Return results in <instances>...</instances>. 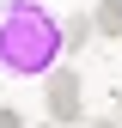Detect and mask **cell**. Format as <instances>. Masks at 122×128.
<instances>
[{
  "label": "cell",
  "mask_w": 122,
  "mask_h": 128,
  "mask_svg": "<svg viewBox=\"0 0 122 128\" xmlns=\"http://www.w3.org/2000/svg\"><path fill=\"white\" fill-rule=\"evenodd\" d=\"M67 55V24L37 0H0V73L6 79H43Z\"/></svg>",
  "instance_id": "6da1fadb"
},
{
  "label": "cell",
  "mask_w": 122,
  "mask_h": 128,
  "mask_svg": "<svg viewBox=\"0 0 122 128\" xmlns=\"http://www.w3.org/2000/svg\"><path fill=\"white\" fill-rule=\"evenodd\" d=\"M43 110H49L55 122H86V98H80V73L73 67H55V73H43Z\"/></svg>",
  "instance_id": "7a4b0ae2"
},
{
  "label": "cell",
  "mask_w": 122,
  "mask_h": 128,
  "mask_svg": "<svg viewBox=\"0 0 122 128\" xmlns=\"http://www.w3.org/2000/svg\"><path fill=\"white\" fill-rule=\"evenodd\" d=\"M98 37H122V0H98Z\"/></svg>",
  "instance_id": "3957f363"
},
{
  "label": "cell",
  "mask_w": 122,
  "mask_h": 128,
  "mask_svg": "<svg viewBox=\"0 0 122 128\" xmlns=\"http://www.w3.org/2000/svg\"><path fill=\"white\" fill-rule=\"evenodd\" d=\"M61 24H67V49H86L92 30H98V18H92V12H73V18H61Z\"/></svg>",
  "instance_id": "277c9868"
},
{
  "label": "cell",
  "mask_w": 122,
  "mask_h": 128,
  "mask_svg": "<svg viewBox=\"0 0 122 128\" xmlns=\"http://www.w3.org/2000/svg\"><path fill=\"white\" fill-rule=\"evenodd\" d=\"M0 128H24V116L18 110H0Z\"/></svg>",
  "instance_id": "5b68a950"
},
{
  "label": "cell",
  "mask_w": 122,
  "mask_h": 128,
  "mask_svg": "<svg viewBox=\"0 0 122 128\" xmlns=\"http://www.w3.org/2000/svg\"><path fill=\"white\" fill-rule=\"evenodd\" d=\"M43 128H67V122H55V116H43Z\"/></svg>",
  "instance_id": "8992f818"
},
{
  "label": "cell",
  "mask_w": 122,
  "mask_h": 128,
  "mask_svg": "<svg viewBox=\"0 0 122 128\" xmlns=\"http://www.w3.org/2000/svg\"><path fill=\"white\" fill-rule=\"evenodd\" d=\"M116 122H122V104H116Z\"/></svg>",
  "instance_id": "52a82bcc"
}]
</instances>
